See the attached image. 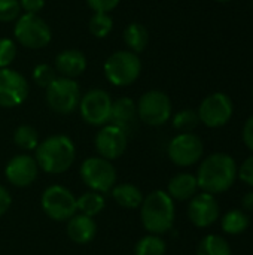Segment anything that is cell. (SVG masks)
I'll use <instances>...</instances> for the list:
<instances>
[{"mask_svg":"<svg viewBox=\"0 0 253 255\" xmlns=\"http://www.w3.org/2000/svg\"><path fill=\"white\" fill-rule=\"evenodd\" d=\"M237 169V163L230 154L215 152L206 157L198 167V188L213 196L222 194L236 184Z\"/></svg>","mask_w":253,"mask_h":255,"instance_id":"obj_1","label":"cell"},{"mask_svg":"<svg viewBox=\"0 0 253 255\" xmlns=\"http://www.w3.org/2000/svg\"><path fill=\"white\" fill-rule=\"evenodd\" d=\"M75 145L64 134H54L40 142L36 148V163L46 173H64L75 161Z\"/></svg>","mask_w":253,"mask_h":255,"instance_id":"obj_2","label":"cell"},{"mask_svg":"<svg viewBox=\"0 0 253 255\" xmlns=\"http://www.w3.org/2000/svg\"><path fill=\"white\" fill-rule=\"evenodd\" d=\"M140 217L143 227L151 235H164L174 224V200L163 190L152 191L140 205Z\"/></svg>","mask_w":253,"mask_h":255,"instance_id":"obj_3","label":"cell"},{"mask_svg":"<svg viewBox=\"0 0 253 255\" xmlns=\"http://www.w3.org/2000/svg\"><path fill=\"white\" fill-rule=\"evenodd\" d=\"M142 72L139 54L131 51H116L104 63V75L115 87H127L137 81Z\"/></svg>","mask_w":253,"mask_h":255,"instance_id":"obj_4","label":"cell"},{"mask_svg":"<svg viewBox=\"0 0 253 255\" xmlns=\"http://www.w3.org/2000/svg\"><path fill=\"white\" fill-rule=\"evenodd\" d=\"M13 36L19 45L28 49H42L51 42L52 33L39 15L24 13L15 22Z\"/></svg>","mask_w":253,"mask_h":255,"instance_id":"obj_5","label":"cell"},{"mask_svg":"<svg viewBox=\"0 0 253 255\" xmlns=\"http://www.w3.org/2000/svg\"><path fill=\"white\" fill-rule=\"evenodd\" d=\"M81 88L72 78L57 76L46 87V102L49 108L61 115L73 112L79 106Z\"/></svg>","mask_w":253,"mask_h":255,"instance_id":"obj_6","label":"cell"},{"mask_svg":"<svg viewBox=\"0 0 253 255\" xmlns=\"http://www.w3.org/2000/svg\"><path fill=\"white\" fill-rule=\"evenodd\" d=\"M113 100L110 94L101 88H92L81 96L79 111L85 123L89 126L103 127L110 121Z\"/></svg>","mask_w":253,"mask_h":255,"instance_id":"obj_7","label":"cell"},{"mask_svg":"<svg viewBox=\"0 0 253 255\" xmlns=\"http://www.w3.org/2000/svg\"><path fill=\"white\" fill-rule=\"evenodd\" d=\"M171 100L160 90L146 91L137 103V117L148 126L158 127L169 121L171 117Z\"/></svg>","mask_w":253,"mask_h":255,"instance_id":"obj_8","label":"cell"},{"mask_svg":"<svg viewBox=\"0 0 253 255\" xmlns=\"http://www.w3.org/2000/svg\"><path fill=\"white\" fill-rule=\"evenodd\" d=\"M81 178L95 193H107L116 184L113 164L101 157H89L81 166Z\"/></svg>","mask_w":253,"mask_h":255,"instance_id":"obj_9","label":"cell"},{"mask_svg":"<svg viewBox=\"0 0 253 255\" xmlns=\"http://www.w3.org/2000/svg\"><path fill=\"white\" fill-rule=\"evenodd\" d=\"M42 208L54 221H69L78 211L76 197L61 185H52L42 194Z\"/></svg>","mask_w":253,"mask_h":255,"instance_id":"obj_10","label":"cell"},{"mask_svg":"<svg viewBox=\"0 0 253 255\" xmlns=\"http://www.w3.org/2000/svg\"><path fill=\"white\" fill-rule=\"evenodd\" d=\"M198 118L200 123H203L206 127L218 128L225 126L233 114H234V105L228 94L225 93H213L209 94L198 108Z\"/></svg>","mask_w":253,"mask_h":255,"instance_id":"obj_11","label":"cell"},{"mask_svg":"<svg viewBox=\"0 0 253 255\" xmlns=\"http://www.w3.org/2000/svg\"><path fill=\"white\" fill-rule=\"evenodd\" d=\"M204 154L201 139L194 133H180L171 139L169 145V157L179 167H189L197 164Z\"/></svg>","mask_w":253,"mask_h":255,"instance_id":"obj_12","label":"cell"},{"mask_svg":"<svg viewBox=\"0 0 253 255\" xmlns=\"http://www.w3.org/2000/svg\"><path fill=\"white\" fill-rule=\"evenodd\" d=\"M28 96V82L16 70L10 67L0 69V106H19Z\"/></svg>","mask_w":253,"mask_h":255,"instance_id":"obj_13","label":"cell"},{"mask_svg":"<svg viewBox=\"0 0 253 255\" xmlns=\"http://www.w3.org/2000/svg\"><path fill=\"white\" fill-rule=\"evenodd\" d=\"M221 208L213 194L200 193L195 194L188 206V217L191 223L198 229H206L219 220Z\"/></svg>","mask_w":253,"mask_h":255,"instance_id":"obj_14","label":"cell"},{"mask_svg":"<svg viewBox=\"0 0 253 255\" xmlns=\"http://www.w3.org/2000/svg\"><path fill=\"white\" fill-rule=\"evenodd\" d=\"M127 143H128L127 133L113 124L103 126L95 136L97 152L100 154L101 158H106L109 161L119 158L125 152Z\"/></svg>","mask_w":253,"mask_h":255,"instance_id":"obj_15","label":"cell"},{"mask_svg":"<svg viewBox=\"0 0 253 255\" xmlns=\"http://www.w3.org/2000/svg\"><path fill=\"white\" fill-rule=\"evenodd\" d=\"M37 170H39V166L33 157L27 154H19L9 160L4 169V175H6V179L12 185L22 188V187L31 185L36 181Z\"/></svg>","mask_w":253,"mask_h":255,"instance_id":"obj_16","label":"cell"},{"mask_svg":"<svg viewBox=\"0 0 253 255\" xmlns=\"http://www.w3.org/2000/svg\"><path fill=\"white\" fill-rule=\"evenodd\" d=\"M55 69L64 78H76L86 69V57L78 49H64L55 57Z\"/></svg>","mask_w":253,"mask_h":255,"instance_id":"obj_17","label":"cell"},{"mask_svg":"<svg viewBox=\"0 0 253 255\" xmlns=\"http://www.w3.org/2000/svg\"><path fill=\"white\" fill-rule=\"evenodd\" d=\"M97 233V224L91 217L84 214L73 215L67 223V235L69 238L79 245L89 244Z\"/></svg>","mask_w":253,"mask_h":255,"instance_id":"obj_18","label":"cell"},{"mask_svg":"<svg viewBox=\"0 0 253 255\" xmlns=\"http://www.w3.org/2000/svg\"><path fill=\"white\" fill-rule=\"evenodd\" d=\"M137 106L134 102L128 97H121L116 102H113L112 106V115L110 121L113 126L122 128L127 134L128 131L136 126L137 121Z\"/></svg>","mask_w":253,"mask_h":255,"instance_id":"obj_19","label":"cell"},{"mask_svg":"<svg viewBox=\"0 0 253 255\" xmlns=\"http://www.w3.org/2000/svg\"><path fill=\"white\" fill-rule=\"evenodd\" d=\"M198 191L197 176L192 173H177L169 182V196L173 200H191Z\"/></svg>","mask_w":253,"mask_h":255,"instance_id":"obj_20","label":"cell"},{"mask_svg":"<svg viewBox=\"0 0 253 255\" xmlns=\"http://www.w3.org/2000/svg\"><path fill=\"white\" fill-rule=\"evenodd\" d=\"M112 197L115 199V202L125 208V209H136L140 208L142 202H143V194L142 191L133 185V184H119L115 185L112 188Z\"/></svg>","mask_w":253,"mask_h":255,"instance_id":"obj_21","label":"cell"},{"mask_svg":"<svg viewBox=\"0 0 253 255\" xmlns=\"http://www.w3.org/2000/svg\"><path fill=\"white\" fill-rule=\"evenodd\" d=\"M149 40V34L145 25L140 22H131L124 30V42L128 46V51L134 54H140L146 49Z\"/></svg>","mask_w":253,"mask_h":255,"instance_id":"obj_22","label":"cell"},{"mask_svg":"<svg viewBox=\"0 0 253 255\" xmlns=\"http://www.w3.org/2000/svg\"><path fill=\"white\" fill-rule=\"evenodd\" d=\"M221 227L227 235H242L249 227V217L242 209H231L224 214L221 220Z\"/></svg>","mask_w":253,"mask_h":255,"instance_id":"obj_23","label":"cell"},{"mask_svg":"<svg viewBox=\"0 0 253 255\" xmlns=\"http://www.w3.org/2000/svg\"><path fill=\"white\" fill-rule=\"evenodd\" d=\"M197 255H233L228 241L219 235H207L201 239Z\"/></svg>","mask_w":253,"mask_h":255,"instance_id":"obj_24","label":"cell"},{"mask_svg":"<svg viewBox=\"0 0 253 255\" xmlns=\"http://www.w3.org/2000/svg\"><path fill=\"white\" fill-rule=\"evenodd\" d=\"M104 197L95 191H91V193H85L82 194L79 199H76V206H78V211L86 217H95L98 215L103 209H104Z\"/></svg>","mask_w":253,"mask_h":255,"instance_id":"obj_25","label":"cell"},{"mask_svg":"<svg viewBox=\"0 0 253 255\" xmlns=\"http://www.w3.org/2000/svg\"><path fill=\"white\" fill-rule=\"evenodd\" d=\"M13 143L24 151L36 149L39 145V134L34 127L28 124H21L13 133Z\"/></svg>","mask_w":253,"mask_h":255,"instance_id":"obj_26","label":"cell"},{"mask_svg":"<svg viewBox=\"0 0 253 255\" xmlns=\"http://www.w3.org/2000/svg\"><path fill=\"white\" fill-rule=\"evenodd\" d=\"M166 251L167 245L158 235H148L142 238L134 248L136 255H164Z\"/></svg>","mask_w":253,"mask_h":255,"instance_id":"obj_27","label":"cell"},{"mask_svg":"<svg viewBox=\"0 0 253 255\" xmlns=\"http://www.w3.org/2000/svg\"><path fill=\"white\" fill-rule=\"evenodd\" d=\"M112 28H113V19L109 13L95 12L89 19V31L92 33V36L98 39L109 36Z\"/></svg>","mask_w":253,"mask_h":255,"instance_id":"obj_28","label":"cell"},{"mask_svg":"<svg viewBox=\"0 0 253 255\" xmlns=\"http://www.w3.org/2000/svg\"><path fill=\"white\" fill-rule=\"evenodd\" d=\"M200 124L198 112L194 109H183L177 112L173 118V126L180 133H192V130Z\"/></svg>","mask_w":253,"mask_h":255,"instance_id":"obj_29","label":"cell"},{"mask_svg":"<svg viewBox=\"0 0 253 255\" xmlns=\"http://www.w3.org/2000/svg\"><path fill=\"white\" fill-rule=\"evenodd\" d=\"M21 6L19 0H0V21L12 22L19 18Z\"/></svg>","mask_w":253,"mask_h":255,"instance_id":"obj_30","label":"cell"},{"mask_svg":"<svg viewBox=\"0 0 253 255\" xmlns=\"http://www.w3.org/2000/svg\"><path fill=\"white\" fill-rule=\"evenodd\" d=\"M55 78H57L55 70H54L49 64H45V63L37 64V66L34 67V70H33V79H34V82H36L39 87L46 88Z\"/></svg>","mask_w":253,"mask_h":255,"instance_id":"obj_31","label":"cell"},{"mask_svg":"<svg viewBox=\"0 0 253 255\" xmlns=\"http://www.w3.org/2000/svg\"><path fill=\"white\" fill-rule=\"evenodd\" d=\"M16 55V46L12 39H0V69L9 67Z\"/></svg>","mask_w":253,"mask_h":255,"instance_id":"obj_32","label":"cell"},{"mask_svg":"<svg viewBox=\"0 0 253 255\" xmlns=\"http://www.w3.org/2000/svg\"><path fill=\"white\" fill-rule=\"evenodd\" d=\"M237 178L246 185L253 187V155L248 157L237 169Z\"/></svg>","mask_w":253,"mask_h":255,"instance_id":"obj_33","label":"cell"},{"mask_svg":"<svg viewBox=\"0 0 253 255\" xmlns=\"http://www.w3.org/2000/svg\"><path fill=\"white\" fill-rule=\"evenodd\" d=\"M121 0H86L88 6L95 12H101V13H110Z\"/></svg>","mask_w":253,"mask_h":255,"instance_id":"obj_34","label":"cell"},{"mask_svg":"<svg viewBox=\"0 0 253 255\" xmlns=\"http://www.w3.org/2000/svg\"><path fill=\"white\" fill-rule=\"evenodd\" d=\"M242 137H243V143L246 145V148L253 152V114L246 120L243 126Z\"/></svg>","mask_w":253,"mask_h":255,"instance_id":"obj_35","label":"cell"},{"mask_svg":"<svg viewBox=\"0 0 253 255\" xmlns=\"http://www.w3.org/2000/svg\"><path fill=\"white\" fill-rule=\"evenodd\" d=\"M19 6L21 10H25V13L37 15L45 6V0H19Z\"/></svg>","mask_w":253,"mask_h":255,"instance_id":"obj_36","label":"cell"},{"mask_svg":"<svg viewBox=\"0 0 253 255\" xmlns=\"http://www.w3.org/2000/svg\"><path fill=\"white\" fill-rule=\"evenodd\" d=\"M10 203H12V197L9 191L0 185V217L7 212V209L10 208Z\"/></svg>","mask_w":253,"mask_h":255,"instance_id":"obj_37","label":"cell"},{"mask_svg":"<svg viewBox=\"0 0 253 255\" xmlns=\"http://www.w3.org/2000/svg\"><path fill=\"white\" fill-rule=\"evenodd\" d=\"M240 205H242V211L245 212H252L253 211V191H249L246 194H243L242 200H240Z\"/></svg>","mask_w":253,"mask_h":255,"instance_id":"obj_38","label":"cell"},{"mask_svg":"<svg viewBox=\"0 0 253 255\" xmlns=\"http://www.w3.org/2000/svg\"><path fill=\"white\" fill-rule=\"evenodd\" d=\"M215 1H219V3H228V1H231V0H215Z\"/></svg>","mask_w":253,"mask_h":255,"instance_id":"obj_39","label":"cell"},{"mask_svg":"<svg viewBox=\"0 0 253 255\" xmlns=\"http://www.w3.org/2000/svg\"><path fill=\"white\" fill-rule=\"evenodd\" d=\"M252 97H253V91H252Z\"/></svg>","mask_w":253,"mask_h":255,"instance_id":"obj_40","label":"cell"}]
</instances>
